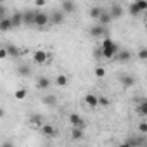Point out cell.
I'll use <instances>...</instances> for the list:
<instances>
[{"instance_id": "cell-1", "label": "cell", "mask_w": 147, "mask_h": 147, "mask_svg": "<svg viewBox=\"0 0 147 147\" xmlns=\"http://www.w3.org/2000/svg\"><path fill=\"white\" fill-rule=\"evenodd\" d=\"M100 52H102V57H106V59H114V57L119 54V47H118L116 42H113V40L107 36V38H104V42H102Z\"/></svg>"}, {"instance_id": "cell-2", "label": "cell", "mask_w": 147, "mask_h": 147, "mask_svg": "<svg viewBox=\"0 0 147 147\" xmlns=\"http://www.w3.org/2000/svg\"><path fill=\"white\" fill-rule=\"evenodd\" d=\"M49 23H50V14L36 11V18H35V26H38V28H45V26H47Z\"/></svg>"}, {"instance_id": "cell-3", "label": "cell", "mask_w": 147, "mask_h": 147, "mask_svg": "<svg viewBox=\"0 0 147 147\" xmlns=\"http://www.w3.org/2000/svg\"><path fill=\"white\" fill-rule=\"evenodd\" d=\"M90 36H94V38H107V28H104V26H100V24H95V26H92L90 28Z\"/></svg>"}, {"instance_id": "cell-4", "label": "cell", "mask_w": 147, "mask_h": 147, "mask_svg": "<svg viewBox=\"0 0 147 147\" xmlns=\"http://www.w3.org/2000/svg\"><path fill=\"white\" fill-rule=\"evenodd\" d=\"M69 125H73V128H80V130H85V121H83V118H80L78 114H69Z\"/></svg>"}, {"instance_id": "cell-5", "label": "cell", "mask_w": 147, "mask_h": 147, "mask_svg": "<svg viewBox=\"0 0 147 147\" xmlns=\"http://www.w3.org/2000/svg\"><path fill=\"white\" fill-rule=\"evenodd\" d=\"M135 111H137V114H138V116H144V118L147 116V97H142V99H138Z\"/></svg>"}, {"instance_id": "cell-6", "label": "cell", "mask_w": 147, "mask_h": 147, "mask_svg": "<svg viewBox=\"0 0 147 147\" xmlns=\"http://www.w3.org/2000/svg\"><path fill=\"white\" fill-rule=\"evenodd\" d=\"M109 14L113 16V19H119V18L125 14V9H123L119 4H111V7H109Z\"/></svg>"}, {"instance_id": "cell-7", "label": "cell", "mask_w": 147, "mask_h": 147, "mask_svg": "<svg viewBox=\"0 0 147 147\" xmlns=\"http://www.w3.org/2000/svg\"><path fill=\"white\" fill-rule=\"evenodd\" d=\"M49 57H50V54H47L45 50H36V52L33 54V61H35L36 64H45V62L49 61Z\"/></svg>"}, {"instance_id": "cell-8", "label": "cell", "mask_w": 147, "mask_h": 147, "mask_svg": "<svg viewBox=\"0 0 147 147\" xmlns=\"http://www.w3.org/2000/svg\"><path fill=\"white\" fill-rule=\"evenodd\" d=\"M11 21H12V26H14V28H19V26H23V24H24V16H23V12L16 11V12L11 16Z\"/></svg>"}, {"instance_id": "cell-9", "label": "cell", "mask_w": 147, "mask_h": 147, "mask_svg": "<svg viewBox=\"0 0 147 147\" xmlns=\"http://www.w3.org/2000/svg\"><path fill=\"white\" fill-rule=\"evenodd\" d=\"M64 12L62 11H57V12H52L50 14V23L54 24V26H57V24H62L64 23Z\"/></svg>"}, {"instance_id": "cell-10", "label": "cell", "mask_w": 147, "mask_h": 147, "mask_svg": "<svg viewBox=\"0 0 147 147\" xmlns=\"http://www.w3.org/2000/svg\"><path fill=\"white\" fill-rule=\"evenodd\" d=\"M85 104L88 106V107H97L99 106V95H95V94H87L85 95Z\"/></svg>"}, {"instance_id": "cell-11", "label": "cell", "mask_w": 147, "mask_h": 147, "mask_svg": "<svg viewBox=\"0 0 147 147\" xmlns=\"http://www.w3.org/2000/svg\"><path fill=\"white\" fill-rule=\"evenodd\" d=\"M40 131H42V135H45V137H55V135H57V130H55L52 125H49V123L42 125Z\"/></svg>"}, {"instance_id": "cell-12", "label": "cell", "mask_w": 147, "mask_h": 147, "mask_svg": "<svg viewBox=\"0 0 147 147\" xmlns=\"http://www.w3.org/2000/svg\"><path fill=\"white\" fill-rule=\"evenodd\" d=\"M14 26H12V21H11V18H0V31H11Z\"/></svg>"}, {"instance_id": "cell-13", "label": "cell", "mask_w": 147, "mask_h": 147, "mask_svg": "<svg viewBox=\"0 0 147 147\" xmlns=\"http://www.w3.org/2000/svg\"><path fill=\"white\" fill-rule=\"evenodd\" d=\"M61 11L64 14H73V12L76 11V4L75 2H62L61 4Z\"/></svg>"}, {"instance_id": "cell-14", "label": "cell", "mask_w": 147, "mask_h": 147, "mask_svg": "<svg viewBox=\"0 0 147 147\" xmlns=\"http://www.w3.org/2000/svg\"><path fill=\"white\" fill-rule=\"evenodd\" d=\"M23 16H24V24H26V26H31V24H35L36 11H26V12H23Z\"/></svg>"}, {"instance_id": "cell-15", "label": "cell", "mask_w": 147, "mask_h": 147, "mask_svg": "<svg viewBox=\"0 0 147 147\" xmlns=\"http://www.w3.org/2000/svg\"><path fill=\"white\" fill-rule=\"evenodd\" d=\"M88 14H90V18H92V19H97V21H99V18L104 14V9H102V7H99V5H92V7H90V11H88Z\"/></svg>"}, {"instance_id": "cell-16", "label": "cell", "mask_w": 147, "mask_h": 147, "mask_svg": "<svg viewBox=\"0 0 147 147\" xmlns=\"http://www.w3.org/2000/svg\"><path fill=\"white\" fill-rule=\"evenodd\" d=\"M119 82L123 83V87H133L135 85V76H131V75H121Z\"/></svg>"}, {"instance_id": "cell-17", "label": "cell", "mask_w": 147, "mask_h": 147, "mask_svg": "<svg viewBox=\"0 0 147 147\" xmlns=\"http://www.w3.org/2000/svg\"><path fill=\"white\" fill-rule=\"evenodd\" d=\"M144 140H145L144 137H130L126 142H128L131 147H145V145H144Z\"/></svg>"}, {"instance_id": "cell-18", "label": "cell", "mask_w": 147, "mask_h": 147, "mask_svg": "<svg viewBox=\"0 0 147 147\" xmlns=\"http://www.w3.org/2000/svg\"><path fill=\"white\" fill-rule=\"evenodd\" d=\"M111 21H113V16L109 14V11H104V14L99 18V24H100V26H104V28H106Z\"/></svg>"}, {"instance_id": "cell-19", "label": "cell", "mask_w": 147, "mask_h": 147, "mask_svg": "<svg viewBox=\"0 0 147 147\" xmlns=\"http://www.w3.org/2000/svg\"><path fill=\"white\" fill-rule=\"evenodd\" d=\"M49 87H50V80H49L47 76H40L38 82H36V88L45 90V88H49Z\"/></svg>"}, {"instance_id": "cell-20", "label": "cell", "mask_w": 147, "mask_h": 147, "mask_svg": "<svg viewBox=\"0 0 147 147\" xmlns=\"http://www.w3.org/2000/svg\"><path fill=\"white\" fill-rule=\"evenodd\" d=\"M116 59H118V61H121V62L130 61V59H131V52H130V50H121V52L116 55Z\"/></svg>"}, {"instance_id": "cell-21", "label": "cell", "mask_w": 147, "mask_h": 147, "mask_svg": "<svg viewBox=\"0 0 147 147\" xmlns=\"http://www.w3.org/2000/svg\"><path fill=\"white\" fill-rule=\"evenodd\" d=\"M67 83H69V80H67L66 75H57V76H55V85H57V87H66Z\"/></svg>"}, {"instance_id": "cell-22", "label": "cell", "mask_w": 147, "mask_h": 147, "mask_svg": "<svg viewBox=\"0 0 147 147\" xmlns=\"http://www.w3.org/2000/svg\"><path fill=\"white\" fill-rule=\"evenodd\" d=\"M128 14H130V16H138V14H140V9H138L137 2H131V4L128 5Z\"/></svg>"}, {"instance_id": "cell-23", "label": "cell", "mask_w": 147, "mask_h": 147, "mask_svg": "<svg viewBox=\"0 0 147 147\" xmlns=\"http://www.w3.org/2000/svg\"><path fill=\"white\" fill-rule=\"evenodd\" d=\"M71 138H73V140H82V138H83V130H80V128H73Z\"/></svg>"}, {"instance_id": "cell-24", "label": "cell", "mask_w": 147, "mask_h": 147, "mask_svg": "<svg viewBox=\"0 0 147 147\" xmlns=\"http://www.w3.org/2000/svg\"><path fill=\"white\" fill-rule=\"evenodd\" d=\"M5 49H7L9 55H12V57H18V55H21V50H19V49H18L16 45H7Z\"/></svg>"}, {"instance_id": "cell-25", "label": "cell", "mask_w": 147, "mask_h": 147, "mask_svg": "<svg viewBox=\"0 0 147 147\" xmlns=\"http://www.w3.org/2000/svg\"><path fill=\"white\" fill-rule=\"evenodd\" d=\"M42 102H43L45 106H55V104H57V99H55L54 95H47V97L42 99Z\"/></svg>"}, {"instance_id": "cell-26", "label": "cell", "mask_w": 147, "mask_h": 147, "mask_svg": "<svg viewBox=\"0 0 147 147\" xmlns=\"http://www.w3.org/2000/svg\"><path fill=\"white\" fill-rule=\"evenodd\" d=\"M26 95H28L26 88H19V90H16V92H14V97H16L18 100H23V99H26Z\"/></svg>"}, {"instance_id": "cell-27", "label": "cell", "mask_w": 147, "mask_h": 147, "mask_svg": "<svg viewBox=\"0 0 147 147\" xmlns=\"http://www.w3.org/2000/svg\"><path fill=\"white\" fill-rule=\"evenodd\" d=\"M30 73H31V71H30L28 66H24V64L19 66V75H23V76H30Z\"/></svg>"}, {"instance_id": "cell-28", "label": "cell", "mask_w": 147, "mask_h": 147, "mask_svg": "<svg viewBox=\"0 0 147 147\" xmlns=\"http://www.w3.org/2000/svg\"><path fill=\"white\" fill-rule=\"evenodd\" d=\"M95 76H97V78H104V76H106V69H104L102 66L95 67Z\"/></svg>"}, {"instance_id": "cell-29", "label": "cell", "mask_w": 147, "mask_h": 147, "mask_svg": "<svg viewBox=\"0 0 147 147\" xmlns=\"http://www.w3.org/2000/svg\"><path fill=\"white\" fill-rule=\"evenodd\" d=\"M111 102H109V99L107 97H104V95H99V106H104V107H107Z\"/></svg>"}, {"instance_id": "cell-30", "label": "cell", "mask_w": 147, "mask_h": 147, "mask_svg": "<svg viewBox=\"0 0 147 147\" xmlns=\"http://www.w3.org/2000/svg\"><path fill=\"white\" fill-rule=\"evenodd\" d=\"M138 133H142V135H145V133H147V121L138 123Z\"/></svg>"}, {"instance_id": "cell-31", "label": "cell", "mask_w": 147, "mask_h": 147, "mask_svg": "<svg viewBox=\"0 0 147 147\" xmlns=\"http://www.w3.org/2000/svg\"><path fill=\"white\" fill-rule=\"evenodd\" d=\"M137 55H138V59H140V61H147V47H145V49H140Z\"/></svg>"}, {"instance_id": "cell-32", "label": "cell", "mask_w": 147, "mask_h": 147, "mask_svg": "<svg viewBox=\"0 0 147 147\" xmlns=\"http://www.w3.org/2000/svg\"><path fill=\"white\" fill-rule=\"evenodd\" d=\"M137 5H138V9H140V12H144V11H147V2H145V0H137Z\"/></svg>"}, {"instance_id": "cell-33", "label": "cell", "mask_w": 147, "mask_h": 147, "mask_svg": "<svg viewBox=\"0 0 147 147\" xmlns=\"http://www.w3.org/2000/svg\"><path fill=\"white\" fill-rule=\"evenodd\" d=\"M9 55V52H7V49L5 47H2V49H0V59H5Z\"/></svg>"}, {"instance_id": "cell-34", "label": "cell", "mask_w": 147, "mask_h": 147, "mask_svg": "<svg viewBox=\"0 0 147 147\" xmlns=\"http://www.w3.org/2000/svg\"><path fill=\"white\" fill-rule=\"evenodd\" d=\"M2 147H14V144H12L11 140H5V142L2 144Z\"/></svg>"}, {"instance_id": "cell-35", "label": "cell", "mask_w": 147, "mask_h": 147, "mask_svg": "<svg viewBox=\"0 0 147 147\" xmlns=\"http://www.w3.org/2000/svg\"><path fill=\"white\" fill-rule=\"evenodd\" d=\"M35 5H36V7H43V5H45V0H36Z\"/></svg>"}, {"instance_id": "cell-36", "label": "cell", "mask_w": 147, "mask_h": 147, "mask_svg": "<svg viewBox=\"0 0 147 147\" xmlns=\"http://www.w3.org/2000/svg\"><path fill=\"white\" fill-rule=\"evenodd\" d=\"M118 147H131V145H130L128 142H123V144H121V145H118Z\"/></svg>"}, {"instance_id": "cell-37", "label": "cell", "mask_w": 147, "mask_h": 147, "mask_svg": "<svg viewBox=\"0 0 147 147\" xmlns=\"http://www.w3.org/2000/svg\"><path fill=\"white\" fill-rule=\"evenodd\" d=\"M145 147H147V145H145Z\"/></svg>"}]
</instances>
